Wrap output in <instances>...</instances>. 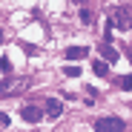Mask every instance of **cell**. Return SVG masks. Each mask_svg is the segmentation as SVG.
<instances>
[{
	"instance_id": "9a60e30c",
	"label": "cell",
	"mask_w": 132,
	"mask_h": 132,
	"mask_svg": "<svg viewBox=\"0 0 132 132\" xmlns=\"http://www.w3.org/2000/svg\"><path fill=\"white\" fill-rule=\"evenodd\" d=\"M123 3H129V6H132V0H123Z\"/></svg>"
},
{
	"instance_id": "9c48e42d",
	"label": "cell",
	"mask_w": 132,
	"mask_h": 132,
	"mask_svg": "<svg viewBox=\"0 0 132 132\" xmlns=\"http://www.w3.org/2000/svg\"><path fill=\"white\" fill-rule=\"evenodd\" d=\"M118 86H121V89H126V92H132V75H121Z\"/></svg>"
},
{
	"instance_id": "4fadbf2b",
	"label": "cell",
	"mask_w": 132,
	"mask_h": 132,
	"mask_svg": "<svg viewBox=\"0 0 132 132\" xmlns=\"http://www.w3.org/2000/svg\"><path fill=\"white\" fill-rule=\"evenodd\" d=\"M126 57H129V60H132V46H129V49H126Z\"/></svg>"
},
{
	"instance_id": "5bb4252c",
	"label": "cell",
	"mask_w": 132,
	"mask_h": 132,
	"mask_svg": "<svg viewBox=\"0 0 132 132\" xmlns=\"http://www.w3.org/2000/svg\"><path fill=\"white\" fill-rule=\"evenodd\" d=\"M0 43H3V29H0Z\"/></svg>"
},
{
	"instance_id": "7c38bea8",
	"label": "cell",
	"mask_w": 132,
	"mask_h": 132,
	"mask_svg": "<svg viewBox=\"0 0 132 132\" xmlns=\"http://www.w3.org/2000/svg\"><path fill=\"white\" fill-rule=\"evenodd\" d=\"M12 69V63H9V57H3V60H0V72H9Z\"/></svg>"
},
{
	"instance_id": "7a4b0ae2",
	"label": "cell",
	"mask_w": 132,
	"mask_h": 132,
	"mask_svg": "<svg viewBox=\"0 0 132 132\" xmlns=\"http://www.w3.org/2000/svg\"><path fill=\"white\" fill-rule=\"evenodd\" d=\"M23 89H29V78H14V80L0 83V95H20Z\"/></svg>"
},
{
	"instance_id": "5b68a950",
	"label": "cell",
	"mask_w": 132,
	"mask_h": 132,
	"mask_svg": "<svg viewBox=\"0 0 132 132\" xmlns=\"http://www.w3.org/2000/svg\"><path fill=\"white\" fill-rule=\"evenodd\" d=\"M60 112H63V103H60L57 98H49V101H46V112H43V115H49V118H60Z\"/></svg>"
},
{
	"instance_id": "52a82bcc",
	"label": "cell",
	"mask_w": 132,
	"mask_h": 132,
	"mask_svg": "<svg viewBox=\"0 0 132 132\" xmlns=\"http://www.w3.org/2000/svg\"><path fill=\"white\" fill-rule=\"evenodd\" d=\"M101 55H103L106 60H118V57H121V55H118L112 46H109V43H103V46H101Z\"/></svg>"
},
{
	"instance_id": "30bf717a",
	"label": "cell",
	"mask_w": 132,
	"mask_h": 132,
	"mask_svg": "<svg viewBox=\"0 0 132 132\" xmlns=\"http://www.w3.org/2000/svg\"><path fill=\"white\" fill-rule=\"evenodd\" d=\"M63 75H69V78H78V75H80V66H63Z\"/></svg>"
},
{
	"instance_id": "3957f363",
	"label": "cell",
	"mask_w": 132,
	"mask_h": 132,
	"mask_svg": "<svg viewBox=\"0 0 132 132\" xmlns=\"http://www.w3.org/2000/svg\"><path fill=\"white\" fill-rule=\"evenodd\" d=\"M123 121L121 118H98L95 121V132H123Z\"/></svg>"
},
{
	"instance_id": "277c9868",
	"label": "cell",
	"mask_w": 132,
	"mask_h": 132,
	"mask_svg": "<svg viewBox=\"0 0 132 132\" xmlns=\"http://www.w3.org/2000/svg\"><path fill=\"white\" fill-rule=\"evenodd\" d=\"M20 115H23V121H29V123H37V121L43 118V109L35 106V103H26L23 109H20Z\"/></svg>"
},
{
	"instance_id": "6da1fadb",
	"label": "cell",
	"mask_w": 132,
	"mask_h": 132,
	"mask_svg": "<svg viewBox=\"0 0 132 132\" xmlns=\"http://www.w3.org/2000/svg\"><path fill=\"white\" fill-rule=\"evenodd\" d=\"M109 26H112V29H121V32L129 29V26H132V14H129L126 9H121V6L112 9V12H109Z\"/></svg>"
},
{
	"instance_id": "ba28073f",
	"label": "cell",
	"mask_w": 132,
	"mask_h": 132,
	"mask_svg": "<svg viewBox=\"0 0 132 132\" xmlns=\"http://www.w3.org/2000/svg\"><path fill=\"white\" fill-rule=\"evenodd\" d=\"M92 72H95V75H98V78H103V75H106V72H109V66H106V63H103V60H95V63H92Z\"/></svg>"
},
{
	"instance_id": "8fae6325",
	"label": "cell",
	"mask_w": 132,
	"mask_h": 132,
	"mask_svg": "<svg viewBox=\"0 0 132 132\" xmlns=\"http://www.w3.org/2000/svg\"><path fill=\"white\" fill-rule=\"evenodd\" d=\"M80 20H83V23H86V26H89V23H92V14H89V9H80Z\"/></svg>"
},
{
	"instance_id": "8992f818",
	"label": "cell",
	"mask_w": 132,
	"mask_h": 132,
	"mask_svg": "<svg viewBox=\"0 0 132 132\" xmlns=\"http://www.w3.org/2000/svg\"><path fill=\"white\" fill-rule=\"evenodd\" d=\"M86 55H89L86 46H69V49H66V57H69V60H83Z\"/></svg>"
}]
</instances>
